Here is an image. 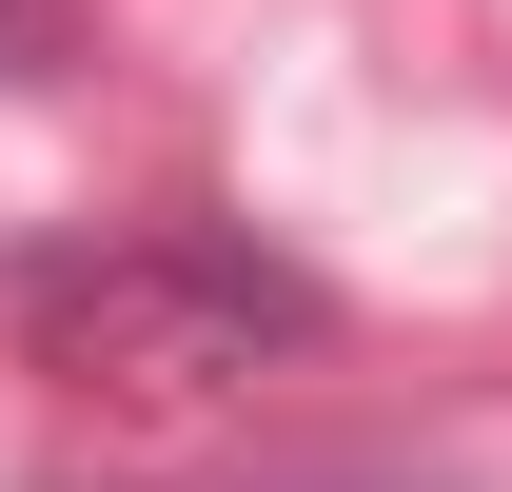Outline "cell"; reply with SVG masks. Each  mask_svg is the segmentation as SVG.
<instances>
[{
  "label": "cell",
  "mask_w": 512,
  "mask_h": 492,
  "mask_svg": "<svg viewBox=\"0 0 512 492\" xmlns=\"http://www.w3.org/2000/svg\"><path fill=\"white\" fill-rule=\"evenodd\" d=\"M0 315H20V355L79 374V394H237V374H276V355L335 335V296L276 237H237V217H99V237H40L20 276H0Z\"/></svg>",
  "instance_id": "6da1fadb"
}]
</instances>
